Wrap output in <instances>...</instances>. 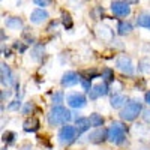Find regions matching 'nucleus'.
<instances>
[{"instance_id": "1", "label": "nucleus", "mask_w": 150, "mask_h": 150, "mask_svg": "<svg viewBox=\"0 0 150 150\" xmlns=\"http://www.w3.org/2000/svg\"><path fill=\"white\" fill-rule=\"evenodd\" d=\"M72 119L71 111L66 110L65 107H53L51 111L48 112V123L51 126H59V125H65L66 122H69Z\"/></svg>"}, {"instance_id": "2", "label": "nucleus", "mask_w": 150, "mask_h": 150, "mask_svg": "<svg viewBox=\"0 0 150 150\" xmlns=\"http://www.w3.org/2000/svg\"><path fill=\"white\" fill-rule=\"evenodd\" d=\"M126 126H123L120 122H112L111 126L108 129V140L112 144H120L125 140V135H126Z\"/></svg>"}, {"instance_id": "3", "label": "nucleus", "mask_w": 150, "mask_h": 150, "mask_svg": "<svg viewBox=\"0 0 150 150\" xmlns=\"http://www.w3.org/2000/svg\"><path fill=\"white\" fill-rule=\"evenodd\" d=\"M140 112H141V104H138L137 101H132L120 111V117L126 122H132L138 117Z\"/></svg>"}, {"instance_id": "4", "label": "nucleus", "mask_w": 150, "mask_h": 150, "mask_svg": "<svg viewBox=\"0 0 150 150\" xmlns=\"http://www.w3.org/2000/svg\"><path fill=\"white\" fill-rule=\"evenodd\" d=\"M77 134H78L77 126H69V125H66V126H63V128L60 129L59 140H60L62 144H71V143L75 141V138H77Z\"/></svg>"}, {"instance_id": "5", "label": "nucleus", "mask_w": 150, "mask_h": 150, "mask_svg": "<svg viewBox=\"0 0 150 150\" xmlns=\"http://www.w3.org/2000/svg\"><path fill=\"white\" fill-rule=\"evenodd\" d=\"M116 66H117L122 72H125V74H129V75L134 74L132 60H131V57H128L126 54H122V56H119V57L116 59Z\"/></svg>"}, {"instance_id": "6", "label": "nucleus", "mask_w": 150, "mask_h": 150, "mask_svg": "<svg viewBox=\"0 0 150 150\" xmlns=\"http://www.w3.org/2000/svg\"><path fill=\"white\" fill-rule=\"evenodd\" d=\"M111 9L119 17H128L131 14V8H129L128 2H123V0H116V2H112Z\"/></svg>"}, {"instance_id": "7", "label": "nucleus", "mask_w": 150, "mask_h": 150, "mask_svg": "<svg viewBox=\"0 0 150 150\" xmlns=\"http://www.w3.org/2000/svg\"><path fill=\"white\" fill-rule=\"evenodd\" d=\"M66 102L72 108H83L86 105V98L81 93H71L66 98Z\"/></svg>"}, {"instance_id": "8", "label": "nucleus", "mask_w": 150, "mask_h": 150, "mask_svg": "<svg viewBox=\"0 0 150 150\" xmlns=\"http://www.w3.org/2000/svg\"><path fill=\"white\" fill-rule=\"evenodd\" d=\"M96 35H98L99 39H102V41H112V38H114V32L110 27L104 26V24L96 26Z\"/></svg>"}, {"instance_id": "9", "label": "nucleus", "mask_w": 150, "mask_h": 150, "mask_svg": "<svg viewBox=\"0 0 150 150\" xmlns=\"http://www.w3.org/2000/svg\"><path fill=\"white\" fill-rule=\"evenodd\" d=\"M0 77H2L3 86H11L14 83V75H12V72L6 63H2V66H0Z\"/></svg>"}, {"instance_id": "10", "label": "nucleus", "mask_w": 150, "mask_h": 150, "mask_svg": "<svg viewBox=\"0 0 150 150\" xmlns=\"http://www.w3.org/2000/svg\"><path fill=\"white\" fill-rule=\"evenodd\" d=\"M107 93H108V86L107 84H95L89 92L90 99H98L101 96H105Z\"/></svg>"}, {"instance_id": "11", "label": "nucleus", "mask_w": 150, "mask_h": 150, "mask_svg": "<svg viewBox=\"0 0 150 150\" xmlns=\"http://www.w3.org/2000/svg\"><path fill=\"white\" fill-rule=\"evenodd\" d=\"M107 138H108V131H105V129H96V131H93V132L89 135V141H90V143H95V144L102 143V141H105Z\"/></svg>"}, {"instance_id": "12", "label": "nucleus", "mask_w": 150, "mask_h": 150, "mask_svg": "<svg viewBox=\"0 0 150 150\" xmlns=\"http://www.w3.org/2000/svg\"><path fill=\"white\" fill-rule=\"evenodd\" d=\"M47 18H48V12L44 11L42 8H41V9H35V11L32 12V15H30V21L35 23V24H41V23H44Z\"/></svg>"}, {"instance_id": "13", "label": "nucleus", "mask_w": 150, "mask_h": 150, "mask_svg": "<svg viewBox=\"0 0 150 150\" xmlns=\"http://www.w3.org/2000/svg\"><path fill=\"white\" fill-rule=\"evenodd\" d=\"M78 83V75L69 71L66 74H63V77H62V86H65V87H71V86H75Z\"/></svg>"}, {"instance_id": "14", "label": "nucleus", "mask_w": 150, "mask_h": 150, "mask_svg": "<svg viewBox=\"0 0 150 150\" xmlns=\"http://www.w3.org/2000/svg\"><path fill=\"white\" fill-rule=\"evenodd\" d=\"M23 129L26 132H36L38 129H39V120H38L36 117L27 119L26 122H24V125H23Z\"/></svg>"}, {"instance_id": "15", "label": "nucleus", "mask_w": 150, "mask_h": 150, "mask_svg": "<svg viewBox=\"0 0 150 150\" xmlns=\"http://www.w3.org/2000/svg\"><path fill=\"white\" fill-rule=\"evenodd\" d=\"M134 134L138 137V138H141V140H147L149 137H150V129L147 128V126H144V125H135L134 126Z\"/></svg>"}, {"instance_id": "16", "label": "nucleus", "mask_w": 150, "mask_h": 150, "mask_svg": "<svg viewBox=\"0 0 150 150\" xmlns=\"http://www.w3.org/2000/svg\"><path fill=\"white\" fill-rule=\"evenodd\" d=\"M75 126H77V129H78V134H83L92 126V122H90V119L80 117V119H77V125H75Z\"/></svg>"}, {"instance_id": "17", "label": "nucleus", "mask_w": 150, "mask_h": 150, "mask_svg": "<svg viewBox=\"0 0 150 150\" xmlns=\"http://www.w3.org/2000/svg\"><path fill=\"white\" fill-rule=\"evenodd\" d=\"M6 27L12 29V30H20L23 27V21L17 17H11V18L6 20Z\"/></svg>"}, {"instance_id": "18", "label": "nucleus", "mask_w": 150, "mask_h": 150, "mask_svg": "<svg viewBox=\"0 0 150 150\" xmlns=\"http://www.w3.org/2000/svg\"><path fill=\"white\" fill-rule=\"evenodd\" d=\"M126 96H123V95H114L111 98V107L112 108H120V107H123L125 104H126Z\"/></svg>"}, {"instance_id": "19", "label": "nucleus", "mask_w": 150, "mask_h": 150, "mask_svg": "<svg viewBox=\"0 0 150 150\" xmlns=\"http://www.w3.org/2000/svg\"><path fill=\"white\" fill-rule=\"evenodd\" d=\"M137 24H138L140 27L150 29V14H141L138 18H137Z\"/></svg>"}, {"instance_id": "20", "label": "nucleus", "mask_w": 150, "mask_h": 150, "mask_svg": "<svg viewBox=\"0 0 150 150\" xmlns=\"http://www.w3.org/2000/svg\"><path fill=\"white\" fill-rule=\"evenodd\" d=\"M131 30H132V26L129 23H119V26H117V33L120 35V36H125V35H129L131 33Z\"/></svg>"}, {"instance_id": "21", "label": "nucleus", "mask_w": 150, "mask_h": 150, "mask_svg": "<svg viewBox=\"0 0 150 150\" xmlns=\"http://www.w3.org/2000/svg\"><path fill=\"white\" fill-rule=\"evenodd\" d=\"M138 69L143 74H150V59H141L138 63Z\"/></svg>"}, {"instance_id": "22", "label": "nucleus", "mask_w": 150, "mask_h": 150, "mask_svg": "<svg viewBox=\"0 0 150 150\" xmlns=\"http://www.w3.org/2000/svg\"><path fill=\"white\" fill-rule=\"evenodd\" d=\"M90 122H92V126H95V128H99V126H102V125H104V119H102V116L96 114V112L90 114Z\"/></svg>"}, {"instance_id": "23", "label": "nucleus", "mask_w": 150, "mask_h": 150, "mask_svg": "<svg viewBox=\"0 0 150 150\" xmlns=\"http://www.w3.org/2000/svg\"><path fill=\"white\" fill-rule=\"evenodd\" d=\"M62 23H63V26H65L66 29H71V27L74 26L71 15H69V14H66V12H63V14H62Z\"/></svg>"}, {"instance_id": "24", "label": "nucleus", "mask_w": 150, "mask_h": 150, "mask_svg": "<svg viewBox=\"0 0 150 150\" xmlns=\"http://www.w3.org/2000/svg\"><path fill=\"white\" fill-rule=\"evenodd\" d=\"M102 78L105 80V83H112L114 81V72H112L111 69H104V72H102Z\"/></svg>"}, {"instance_id": "25", "label": "nucleus", "mask_w": 150, "mask_h": 150, "mask_svg": "<svg viewBox=\"0 0 150 150\" xmlns=\"http://www.w3.org/2000/svg\"><path fill=\"white\" fill-rule=\"evenodd\" d=\"M44 56V45H36L33 50V59H41Z\"/></svg>"}, {"instance_id": "26", "label": "nucleus", "mask_w": 150, "mask_h": 150, "mask_svg": "<svg viewBox=\"0 0 150 150\" xmlns=\"http://www.w3.org/2000/svg\"><path fill=\"white\" fill-rule=\"evenodd\" d=\"M53 102H54L56 105H59L60 102H63V93H62V92L54 93V95H53Z\"/></svg>"}, {"instance_id": "27", "label": "nucleus", "mask_w": 150, "mask_h": 150, "mask_svg": "<svg viewBox=\"0 0 150 150\" xmlns=\"http://www.w3.org/2000/svg\"><path fill=\"white\" fill-rule=\"evenodd\" d=\"M81 86H83V89L86 92H90V80H87V78H81Z\"/></svg>"}, {"instance_id": "28", "label": "nucleus", "mask_w": 150, "mask_h": 150, "mask_svg": "<svg viewBox=\"0 0 150 150\" xmlns=\"http://www.w3.org/2000/svg\"><path fill=\"white\" fill-rule=\"evenodd\" d=\"M33 3H35V5H38V6L45 8V6H48L50 3H51V0H33Z\"/></svg>"}, {"instance_id": "29", "label": "nucleus", "mask_w": 150, "mask_h": 150, "mask_svg": "<svg viewBox=\"0 0 150 150\" xmlns=\"http://www.w3.org/2000/svg\"><path fill=\"white\" fill-rule=\"evenodd\" d=\"M12 140H14V134H12V132L3 134V141L5 143H12Z\"/></svg>"}, {"instance_id": "30", "label": "nucleus", "mask_w": 150, "mask_h": 150, "mask_svg": "<svg viewBox=\"0 0 150 150\" xmlns=\"http://www.w3.org/2000/svg\"><path fill=\"white\" fill-rule=\"evenodd\" d=\"M21 107V102L20 101H14V102H12V104H9V107H8V110H18Z\"/></svg>"}, {"instance_id": "31", "label": "nucleus", "mask_w": 150, "mask_h": 150, "mask_svg": "<svg viewBox=\"0 0 150 150\" xmlns=\"http://www.w3.org/2000/svg\"><path fill=\"white\" fill-rule=\"evenodd\" d=\"M14 47L17 48V50H20L21 53H24L26 51V45H23V44H20V42H17V44H14Z\"/></svg>"}, {"instance_id": "32", "label": "nucleus", "mask_w": 150, "mask_h": 150, "mask_svg": "<svg viewBox=\"0 0 150 150\" xmlns=\"http://www.w3.org/2000/svg\"><path fill=\"white\" fill-rule=\"evenodd\" d=\"M143 119H144V122H147V123H150V110H147V111H144V114H143Z\"/></svg>"}, {"instance_id": "33", "label": "nucleus", "mask_w": 150, "mask_h": 150, "mask_svg": "<svg viewBox=\"0 0 150 150\" xmlns=\"http://www.w3.org/2000/svg\"><path fill=\"white\" fill-rule=\"evenodd\" d=\"M144 99H146V102H147V104L150 105V92H147V93H146V96H144Z\"/></svg>"}, {"instance_id": "34", "label": "nucleus", "mask_w": 150, "mask_h": 150, "mask_svg": "<svg viewBox=\"0 0 150 150\" xmlns=\"http://www.w3.org/2000/svg\"><path fill=\"white\" fill-rule=\"evenodd\" d=\"M11 95V92H2V101H5V98H8Z\"/></svg>"}, {"instance_id": "35", "label": "nucleus", "mask_w": 150, "mask_h": 150, "mask_svg": "<svg viewBox=\"0 0 150 150\" xmlns=\"http://www.w3.org/2000/svg\"><path fill=\"white\" fill-rule=\"evenodd\" d=\"M135 150H149V149H146V147H140V149H135Z\"/></svg>"}, {"instance_id": "36", "label": "nucleus", "mask_w": 150, "mask_h": 150, "mask_svg": "<svg viewBox=\"0 0 150 150\" xmlns=\"http://www.w3.org/2000/svg\"><path fill=\"white\" fill-rule=\"evenodd\" d=\"M128 2H131V3H137L138 0H128Z\"/></svg>"}]
</instances>
